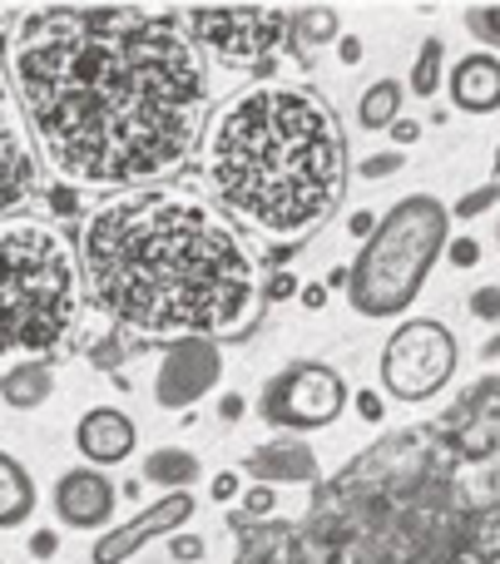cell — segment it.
<instances>
[{"instance_id":"1","label":"cell","mask_w":500,"mask_h":564,"mask_svg":"<svg viewBox=\"0 0 500 564\" xmlns=\"http://www.w3.org/2000/svg\"><path fill=\"white\" fill-rule=\"evenodd\" d=\"M10 79L45 159L75 184H144L204 134V55L164 10H45L20 30Z\"/></svg>"},{"instance_id":"2","label":"cell","mask_w":500,"mask_h":564,"mask_svg":"<svg viewBox=\"0 0 500 564\" xmlns=\"http://www.w3.org/2000/svg\"><path fill=\"white\" fill-rule=\"evenodd\" d=\"M79 278L105 317L144 337H208L248 322L258 263L204 198L139 188L85 218Z\"/></svg>"},{"instance_id":"3","label":"cell","mask_w":500,"mask_h":564,"mask_svg":"<svg viewBox=\"0 0 500 564\" xmlns=\"http://www.w3.org/2000/svg\"><path fill=\"white\" fill-rule=\"evenodd\" d=\"M208 184L228 214L293 238L323 224L347 188V134L303 85L268 79L218 109L208 129Z\"/></svg>"},{"instance_id":"4","label":"cell","mask_w":500,"mask_h":564,"mask_svg":"<svg viewBox=\"0 0 500 564\" xmlns=\"http://www.w3.org/2000/svg\"><path fill=\"white\" fill-rule=\"evenodd\" d=\"M79 258L50 224H0V367L45 361L79 322Z\"/></svg>"},{"instance_id":"5","label":"cell","mask_w":500,"mask_h":564,"mask_svg":"<svg viewBox=\"0 0 500 564\" xmlns=\"http://www.w3.org/2000/svg\"><path fill=\"white\" fill-rule=\"evenodd\" d=\"M452 243V208L436 194H402L347 268V302L362 317H402L422 297L436 258Z\"/></svg>"},{"instance_id":"6","label":"cell","mask_w":500,"mask_h":564,"mask_svg":"<svg viewBox=\"0 0 500 564\" xmlns=\"http://www.w3.org/2000/svg\"><path fill=\"white\" fill-rule=\"evenodd\" d=\"M352 401V387L343 381V371L327 361H293L278 377L263 381L258 397V416L273 431H323L343 416V406Z\"/></svg>"},{"instance_id":"7","label":"cell","mask_w":500,"mask_h":564,"mask_svg":"<svg viewBox=\"0 0 500 564\" xmlns=\"http://www.w3.org/2000/svg\"><path fill=\"white\" fill-rule=\"evenodd\" d=\"M456 332L436 317H412L392 332L382 351V387L402 401H426L456 377Z\"/></svg>"},{"instance_id":"8","label":"cell","mask_w":500,"mask_h":564,"mask_svg":"<svg viewBox=\"0 0 500 564\" xmlns=\"http://www.w3.org/2000/svg\"><path fill=\"white\" fill-rule=\"evenodd\" d=\"M188 35L194 45L214 50L218 59L228 65H253V59L273 55L278 40L287 35L293 25V10H278V6H238V10H188Z\"/></svg>"},{"instance_id":"9","label":"cell","mask_w":500,"mask_h":564,"mask_svg":"<svg viewBox=\"0 0 500 564\" xmlns=\"http://www.w3.org/2000/svg\"><path fill=\"white\" fill-rule=\"evenodd\" d=\"M218 371H224V357L208 337H178L174 347L159 357L154 371V401L169 411H188L198 397L218 387Z\"/></svg>"},{"instance_id":"10","label":"cell","mask_w":500,"mask_h":564,"mask_svg":"<svg viewBox=\"0 0 500 564\" xmlns=\"http://www.w3.org/2000/svg\"><path fill=\"white\" fill-rule=\"evenodd\" d=\"M30 194H35V149L25 139V115H20L15 89L0 75V214L20 208Z\"/></svg>"},{"instance_id":"11","label":"cell","mask_w":500,"mask_h":564,"mask_svg":"<svg viewBox=\"0 0 500 564\" xmlns=\"http://www.w3.org/2000/svg\"><path fill=\"white\" fill-rule=\"evenodd\" d=\"M188 516H194V496H188V490H178V496H164V500H154L149 510H139L134 520L105 530V535L95 540V550H89V560H95V564H124L129 555H139L149 540L174 535V530L184 525Z\"/></svg>"},{"instance_id":"12","label":"cell","mask_w":500,"mask_h":564,"mask_svg":"<svg viewBox=\"0 0 500 564\" xmlns=\"http://www.w3.org/2000/svg\"><path fill=\"white\" fill-rule=\"evenodd\" d=\"M115 480L95 466H69L55 480V516L65 530H105L115 516Z\"/></svg>"},{"instance_id":"13","label":"cell","mask_w":500,"mask_h":564,"mask_svg":"<svg viewBox=\"0 0 500 564\" xmlns=\"http://www.w3.org/2000/svg\"><path fill=\"white\" fill-rule=\"evenodd\" d=\"M243 470L258 480V486H313L317 476H323V466H317V451L307 446L303 436H273L263 441L258 451H248Z\"/></svg>"},{"instance_id":"14","label":"cell","mask_w":500,"mask_h":564,"mask_svg":"<svg viewBox=\"0 0 500 564\" xmlns=\"http://www.w3.org/2000/svg\"><path fill=\"white\" fill-rule=\"evenodd\" d=\"M75 446H79V456H85L89 466L105 470V466H119V460L134 456L139 431H134V421H129L119 406H95V411H85V416H79Z\"/></svg>"},{"instance_id":"15","label":"cell","mask_w":500,"mask_h":564,"mask_svg":"<svg viewBox=\"0 0 500 564\" xmlns=\"http://www.w3.org/2000/svg\"><path fill=\"white\" fill-rule=\"evenodd\" d=\"M446 95L461 115H496L500 109V55L471 50L446 69Z\"/></svg>"},{"instance_id":"16","label":"cell","mask_w":500,"mask_h":564,"mask_svg":"<svg viewBox=\"0 0 500 564\" xmlns=\"http://www.w3.org/2000/svg\"><path fill=\"white\" fill-rule=\"evenodd\" d=\"M40 506V490H35V476L20 466L10 451H0V530H15L35 516Z\"/></svg>"},{"instance_id":"17","label":"cell","mask_w":500,"mask_h":564,"mask_svg":"<svg viewBox=\"0 0 500 564\" xmlns=\"http://www.w3.org/2000/svg\"><path fill=\"white\" fill-rule=\"evenodd\" d=\"M139 476H144L149 486H164L169 496H178V490H188L198 476H204V460L184 446H159L144 456V470H139Z\"/></svg>"},{"instance_id":"18","label":"cell","mask_w":500,"mask_h":564,"mask_svg":"<svg viewBox=\"0 0 500 564\" xmlns=\"http://www.w3.org/2000/svg\"><path fill=\"white\" fill-rule=\"evenodd\" d=\"M50 391H55L50 361H25V367H10L6 377H0V397H6L10 406H40Z\"/></svg>"},{"instance_id":"19","label":"cell","mask_w":500,"mask_h":564,"mask_svg":"<svg viewBox=\"0 0 500 564\" xmlns=\"http://www.w3.org/2000/svg\"><path fill=\"white\" fill-rule=\"evenodd\" d=\"M357 119H362V129H392L402 119V85L396 79L367 85L362 99H357Z\"/></svg>"},{"instance_id":"20","label":"cell","mask_w":500,"mask_h":564,"mask_svg":"<svg viewBox=\"0 0 500 564\" xmlns=\"http://www.w3.org/2000/svg\"><path fill=\"white\" fill-rule=\"evenodd\" d=\"M442 85H446V45L442 40H422V50L412 59V95L432 99Z\"/></svg>"},{"instance_id":"21","label":"cell","mask_w":500,"mask_h":564,"mask_svg":"<svg viewBox=\"0 0 500 564\" xmlns=\"http://www.w3.org/2000/svg\"><path fill=\"white\" fill-rule=\"evenodd\" d=\"M466 30H471V40H481L486 50H500V6H471L466 10Z\"/></svg>"},{"instance_id":"22","label":"cell","mask_w":500,"mask_h":564,"mask_svg":"<svg viewBox=\"0 0 500 564\" xmlns=\"http://www.w3.org/2000/svg\"><path fill=\"white\" fill-rule=\"evenodd\" d=\"M293 25H297V40H307V45L337 40V15L333 10H303V15H293Z\"/></svg>"},{"instance_id":"23","label":"cell","mask_w":500,"mask_h":564,"mask_svg":"<svg viewBox=\"0 0 500 564\" xmlns=\"http://www.w3.org/2000/svg\"><path fill=\"white\" fill-rule=\"evenodd\" d=\"M496 198H500V184H481L476 194H466L461 204H456V218H476V214H486V208H491Z\"/></svg>"},{"instance_id":"24","label":"cell","mask_w":500,"mask_h":564,"mask_svg":"<svg viewBox=\"0 0 500 564\" xmlns=\"http://www.w3.org/2000/svg\"><path fill=\"white\" fill-rule=\"evenodd\" d=\"M466 307H471V317H481V322H500V288H476Z\"/></svg>"},{"instance_id":"25","label":"cell","mask_w":500,"mask_h":564,"mask_svg":"<svg viewBox=\"0 0 500 564\" xmlns=\"http://www.w3.org/2000/svg\"><path fill=\"white\" fill-rule=\"evenodd\" d=\"M446 258H452L456 268H476L481 263V243H476V238H452V243H446Z\"/></svg>"},{"instance_id":"26","label":"cell","mask_w":500,"mask_h":564,"mask_svg":"<svg viewBox=\"0 0 500 564\" xmlns=\"http://www.w3.org/2000/svg\"><path fill=\"white\" fill-rule=\"evenodd\" d=\"M402 164H406V159L396 154V149H387V154H372V159H367V164H362V178H387V174H396Z\"/></svg>"},{"instance_id":"27","label":"cell","mask_w":500,"mask_h":564,"mask_svg":"<svg viewBox=\"0 0 500 564\" xmlns=\"http://www.w3.org/2000/svg\"><path fill=\"white\" fill-rule=\"evenodd\" d=\"M243 510H248V516H273V490H268V486L243 490Z\"/></svg>"},{"instance_id":"28","label":"cell","mask_w":500,"mask_h":564,"mask_svg":"<svg viewBox=\"0 0 500 564\" xmlns=\"http://www.w3.org/2000/svg\"><path fill=\"white\" fill-rule=\"evenodd\" d=\"M293 292H297V278L293 273H273V278H268V288H263V297L268 302H287Z\"/></svg>"},{"instance_id":"29","label":"cell","mask_w":500,"mask_h":564,"mask_svg":"<svg viewBox=\"0 0 500 564\" xmlns=\"http://www.w3.org/2000/svg\"><path fill=\"white\" fill-rule=\"evenodd\" d=\"M352 397H357V411H362V421H372V426H377V421H382V397H377V391H352Z\"/></svg>"},{"instance_id":"30","label":"cell","mask_w":500,"mask_h":564,"mask_svg":"<svg viewBox=\"0 0 500 564\" xmlns=\"http://www.w3.org/2000/svg\"><path fill=\"white\" fill-rule=\"evenodd\" d=\"M208 490H214L218 506H224V500H243V490H238V476H228V470H224V476H214V486H208Z\"/></svg>"},{"instance_id":"31","label":"cell","mask_w":500,"mask_h":564,"mask_svg":"<svg viewBox=\"0 0 500 564\" xmlns=\"http://www.w3.org/2000/svg\"><path fill=\"white\" fill-rule=\"evenodd\" d=\"M337 55H343V65H362V40H357V35H337Z\"/></svg>"},{"instance_id":"32","label":"cell","mask_w":500,"mask_h":564,"mask_svg":"<svg viewBox=\"0 0 500 564\" xmlns=\"http://www.w3.org/2000/svg\"><path fill=\"white\" fill-rule=\"evenodd\" d=\"M55 545H59L55 530H35V535H30V555H40V560L55 555Z\"/></svg>"},{"instance_id":"33","label":"cell","mask_w":500,"mask_h":564,"mask_svg":"<svg viewBox=\"0 0 500 564\" xmlns=\"http://www.w3.org/2000/svg\"><path fill=\"white\" fill-rule=\"evenodd\" d=\"M169 550H174V560L184 564V560H198V555H204V540H198V535H188V540H174V545H169Z\"/></svg>"},{"instance_id":"34","label":"cell","mask_w":500,"mask_h":564,"mask_svg":"<svg viewBox=\"0 0 500 564\" xmlns=\"http://www.w3.org/2000/svg\"><path fill=\"white\" fill-rule=\"evenodd\" d=\"M392 139H396V144H416V139H422V124H416V119H396Z\"/></svg>"},{"instance_id":"35","label":"cell","mask_w":500,"mask_h":564,"mask_svg":"<svg viewBox=\"0 0 500 564\" xmlns=\"http://www.w3.org/2000/svg\"><path fill=\"white\" fill-rule=\"evenodd\" d=\"M218 416L238 421V416H243V397H233V391H228V397H218Z\"/></svg>"},{"instance_id":"36","label":"cell","mask_w":500,"mask_h":564,"mask_svg":"<svg viewBox=\"0 0 500 564\" xmlns=\"http://www.w3.org/2000/svg\"><path fill=\"white\" fill-rule=\"evenodd\" d=\"M347 228H352L357 238H372L377 234V218L372 214H352V224H347Z\"/></svg>"},{"instance_id":"37","label":"cell","mask_w":500,"mask_h":564,"mask_svg":"<svg viewBox=\"0 0 500 564\" xmlns=\"http://www.w3.org/2000/svg\"><path fill=\"white\" fill-rule=\"evenodd\" d=\"M303 302H307V307H323V302H327V288H317V282H313V288H303Z\"/></svg>"},{"instance_id":"38","label":"cell","mask_w":500,"mask_h":564,"mask_svg":"<svg viewBox=\"0 0 500 564\" xmlns=\"http://www.w3.org/2000/svg\"><path fill=\"white\" fill-rule=\"evenodd\" d=\"M481 357H486V361H496V357H500V337L486 341V347H481Z\"/></svg>"},{"instance_id":"39","label":"cell","mask_w":500,"mask_h":564,"mask_svg":"<svg viewBox=\"0 0 500 564\" xmlns=\"http://www.w3.org/2000/svg\"><path fill=\"white\" fill-rule=\"evenodd\" d=\"M496 169H500V149H496Z\"/></svg>"},{"instance_id":"40","label":"cell","mask_w":500,"mask_h":564,"mask_svg":"<svg viewBox=\"0 0 500 564\" xmlns=\"http://www.w3.org/2000/svg\"><path fill=\"white\" fill-rule=\"evenodd\" d=\"M496 238H500V228H496Z\"/></svg>"}]
</instances>
